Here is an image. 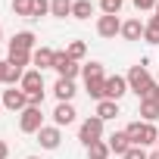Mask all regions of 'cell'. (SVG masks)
I'll return each mask as SVG.
<instances>
[{
  "label": "cell",
  "mask_w": 159,
  "mask_h": 159,
  "mask_svg": "<svg viewBox=\"0 0 159 159\" xmlns=\"http://www.w3.org/2000/svg\"><path fill=\"white\" fill-rule=\"evenodd\" d=\"M38 143H41L44 150H56V147L62 143V131H59L56 125H44V128L38 131Z\"/></svg>",
  "instance_id": "obj_8"
},
{
  "label": "cell",
  "mask_w": 159,
  "mask_h": 159,
  "mask_svg": "<svg viewBox=\"0 0 159 159\" xmlns=\"http://www.w3.org/2000/svg\"><path fill=\"white\" fill-rule=\"evenodd\" d=\"M0 106H3V103H0Z\"/></svg>",
  "instance_id": "obj_41"
},
{
  "label": "cell",
  "mask_w": 159,
  "mask_h": 159,
  "mask_svg": "<svg viewBox=\"0 0 159 159\" xmlns=\"http://www.w3.org/2000/svg\"><path fill=\"white\" fill-rule=\"evenodd\" d=\"M109 143H103V140H97V143H91L88 147V159H109Z\"/></svg>",
  "instance_id": "obj_24"
},
{
  "label": "cell",
  "mask_w": 159,
  "mask_h": 159,
  "mask_svg": "<svg viewBox=\"0 0 159 159\" xmlns=\"http://www.w3.org/2000/svg\"><path fill=\"white\" fill-rule=\"evenodd\" d=\"M150 159H159V150H156V153H150Z\"/></svg>",
  "instance_id": "obj_36"
},
{
  "label": "cell",
  "mask_w": 159,
  "mask_h": 159,
  "mask_svg": "<svg viewBox=\"0 0 159 159\" xmlns=\"http://www.w3.org/2000/svg\"><path fill=\"white\" fill-rule=\"evenodd\" d=\"M156 16H159V3H156Z\"/></svg>",
  "instance_id": "obj_38"
},
{
  "label": "cell",
  "mask_w": 159,
  "mask_h": 159,
  "mask_svg": "<svg viewBox=\"0 0 159 159\" xmlns=\"http://www.w3.org/2000/svg\"><path fill=\"white\" fill-rule=\"evenodd\" d=\"M53 94H56V100H59V103H72V97H75L78 91H75V81H72V78H56Z\"/></svg>",
  "instance_id": "obj_11"
},
{
  "label": "cell",
  "mask_w": 159,
  "mask_h": 159,
  "mask_svg": "<svg viewBox=\"0 0 159 159\" xmlns=\"http://www.w3.org/2000/svg\"><path fill=\"white\" fill-rule=\"evenodd\" d=\"M66 53H69L75 62H81V59L88 56V44H84V41H72V44L66 47Z\"/></svg>",
  "instance_id": "obj_25"
},
{
  "label": "cell",
  "mask_w": 159,
  "mask_h": 159,
  "mask_svg": "<svg viewBox=\"0 0 159 159\" xmlns=\"http://www.w3.org/2000/svg\"><path fill=\"white\" fill-rule=\"evenodd\" d=\"M22 75H25V69L7 62V84H10V88H16V81H22Z\"/></svg>",
  "instance_id": "obj_28"
},
{
  "label": "cell",
  "mask_w": 159,
  "mask_h": 159,
  "mask_svg": "<svg viewBox=\"0 0 159 159\" xmlns=\"http://www.w3.org/2000/svg\"><path fill=\"white\" fill-rule=\"evenodd\" d=\"M50 13H53L56 19L72 16V0H50Z\"/></svg>",
  "instance_id": "obj_21"
},
{
  "label": "cell",
  "mask_w": 159,
  "mask_h": 159,
  "mask_svg": "<svg viewBox=\"0 0 159 159\" xmlns=\"http://www.w3.org/2000/svg\"><path fill=\"white\" fill-rule=\"evenodd\" d=\"M19 88L31 97V94H44V75L34 69V72H25L22 75V81H19Z\"/></svg>",
  "instance_id": "obj_10"
},
{
  "label": "cell",
  "mask_w": 159,
  "mask_h": 159,
  "mask_svg": "<svg viewBox=\"0 0 159 159\" xmlns=\"http://www.w3.org/2000/svg\"><path fill=\"white\" fill-rule=\"evenodd\" d=\"M75 106L72 103H56V109H53V125L56 128H62V125H72L75 122Z\"/></svg>",
  "instance_id": "obj_13"
},
{
  "label": "cell",
  "mask_w": 159,
  "mask_h": 159,
  "mask_svg": "<svg viewBox=\"0 0 159 159\" xmlns=\"http://www.w3.org/2000/svg\"><path fill=\"white\" fill-rule=\"evenodd\" d=\"M0 103H3L10 112H22L28 106V94L22 88H10V91H3V100H0Z\"/></svg>",
  "instance_id": "obj_6"
},
{
  "label": "cell",
  "mask_w": 159,
  "mask_h": 159,
  "mask_svg": "<svg viewBox=\"0 0 159 159\" xmlns=\"http://www.w3.org/2000/svg\"><path fill=\"white\" fill-rule=\"evenodd\" d=\"M128 94V78H122V75H112V78H106V91H103V100H122Z\"/></svg>",
  "instance_id": "obj_7"
},
{
  "label": "cell",
  "mask_w": 159,
  "mask_h": 159,
  "mask_svg": "<svg viewBox=\"0 0 159 159\" xmlns=\"http://www.w3.org/2000/svg\"><path fill=\"white\" fill-rule=\"evenodd\" d=\"M156 81H159V72H156Z\"/></svg>",
  "instance_id": "obj_39"
},
{
  "label": "cell",
  "mask_w": 159,
  "mask_h": 159,
  "mask_svg": "<svg viewBox=\"0 0 159 159\" xmlns=\"http://www.w3.org/2000/svg\"><path fill=\"white\" fill-rule=\"evenodd\" d=\"M53 56H56V50H50V47H38V50L31 53V66H38V72L53 69Z\"/></svg>",
  "instance_id": "obj_14"
},
{
  "label": "cell",
  "mask_w": 159,
  "mask_h": 159,
  "mask_svg": "<svg viewBox=\"0 0 159 159\" xmlns=\"http://www.w3.org/2000/svg\"><path fill=\"white\" fill-rule=\"evenodd\" d=\"M109 150H112L116 156H125V153L131 150V140H128V134H125V131H116V134L109 137Z\"/></svg>",
  "instance_id": "obj_16"
},
{
  "label": "cell",
  "mask_w": 159,
  "mask_h": 159,
  "mask_svg": "<svg viewBox=\"0 0 159 159\" xmlns=\"http://www.w3.org/2000/svg\"><path fill=\"white\" fill-rule=\"evenodd\" d=\"M7 62H10V66H19V69H25V66H31V53H25V50H10Z\"/></svg>",
  "instance_id": "obj_22"
},
{
  "label": "cell",
  "mask_w": 159,
  "mask_h": 159,
  "mask_svg": "<svg viewBox=\"0 0 159 159\" xmlns=\"http://www.w3.org/2000/svg\"><path fill=\"white\" fill-rule=\"evenodd\" d=\"M44 128V112H41V106H25L22 112H19V131L22 134H38Z\"/></svg>",
  "instance_id": "obj_2"
},
{
  "label": "cell",
  "mask_w": 159,
  "mask_h": 159,
  "mask_svg": "<svg viewBox=\"0 0 159 159\" xmlns=\"http://www.w3.org/2000/svg\"><path fill=\"white\" fill-rule=\"evenodd\" d=\"M122 159H150V153H147V147H131Z\"/></svg>",
  "instance_id": "obj_32"
},
{
  "label": "cell",
  "mask_w": 159,
  "mask_h": 159,
  "mask_svg": "<svg viewBox=\"0 0 159 159\" xmlns=\"http://www.w3.org/2000/svg\"><path fill=\"white\" fill-rule=\"evenodd\" d=\"M72 16L75 19H91L94 16V3H91V0H75V3H72Z\"/></svg>",
  "instance_id": "obj_19"
},
{
  "label": "cell",
  "mask_w": 159,
  "mask_h": 159,
  "mask_svg": "<svg viewBox=\"0 0 159 159\" xmlns=\"http://www.w3.org/2000/svg\"><path fill=\"white\" fill-rule=\"evenodd\" d=\"M125 78H128V91H134L137 97H140V94H143V91H147V88L153 84V75H150V69H147L143 62L131 66V72H128Z\"/></svg>",
  "instance_id": "obj_3"
},
{
  "label": "cell",
  "mask_w": 159,
  "mask_h": 159,
  "mask_svg": "<svg viewBox=\"0 0 159 159\" xmlns=\"http://www.w3.org/2000/svg\"><path fill=\"white\" fill-rule=\"evenodd\" d=\"M94 116H97V119H103V122H109V119H116V116H119V103H116V100H100Z\"/></svg>",
  "instance_id": "obj_17"
},
{
  "label": "cell",
  "mask_w": 159,
  "mask_h": 159,
  "mask_svg": "<svg viewBox=\"0 0 159 159\" xmlns=\"http://www.w3.org/2000/svg\"><path fill=\"white\" fill-rule=\"evenodd\" d=\"M78 140H81L84 147H91V143L103 140V119H97V116L84 119V122H81V128H78Z\"/></svg>",
  "instance_id": "obj_4"
},
{
  "label": "cell",
  "mask_w": 159,
  "mask_h": 159,
  "mask_svg": "<svg viewBox=\"0 0 159 159\" xmlns=\"http://www.w3.org/2000/svg\"><path fill=\"white\" fill-rule=\"evenodd\" d=\"M34 31H19V34H13V41H10V50H25V53H34L38 47H34Z\"/></svg>",
  "instance_id": "obj_12"
},
{
  "label": "cell",
  "mask_w": 159,
  "mask_h": 159,
  "mask_svg": "<svg viewBox=\"0 0 159 159\" xmlns=\"http://www.w3.org/2000/svg\"><path fill=\"white\" fill-rule=\"evenodd\" d=\"M143 41L147 44H159V16H150V22L143 28Z\"/></svg>",
  "instance_id": "obj_20"
},
{
  "label": "cell",
  "mask_w": 159,
  "mask_h": 159,
  "mask_svg": "<svg viewBox=\"0 0 159 159\" xmlns=\"http://www.w3.org/2000/svg\"><path fill=\"white\" fill-rule=\"evenodd\" d=\"M131 3H134L137 10H156V3H159V0H131Z\"/></svg>",
  "instance_id": "obj_33"
},
{
  "label": "cell",
  "mask_w": 159,
  "mask_h": 159,
  "mask_svg": "<svg viewBox=\"0 0 159 159\" xmlns=\"http://www.w3.org/2000/svg\"><path fill=\"white\" fill-rule=\"evenodd\" d=\"M84 88H88V94L100 103V100H103V91H106V75H100V78H88Z\"/></svg>",
  "instance_id": "obj_18"
},
{
  "label": "cell",
  "mask_w": 159,
  "mask_h": 159,
  "mask_svg": "<svg viewBox=\"0 0 159 159\" xmlns=\"http://www.w3.org/2000/svg\"><path fill=\"white\" fill-rule=\"evenodd\" d=\"M7 156H10V143H7V140H0V159H7Z\"/></svg>",
  "instance_id": "obj_35"
},
{
  "label": "cell",
  "mask_w": 159,
  "mask_h": 159,
  "mask_svg": "<svg viewBox=\"0 0 159 159\" xmlns=\"http://www.w3.org/2000/svg\"><path fill=\"white\" fill-rule=\"evenodd\" d=\"M140 119H143V122H156V119H159V103L140 100Z\"/></svg>",
  "instance_id": "obj_23"
},
{
  "label": "cell",
  "mask_w": 159,
  "mask_h": 159,
  "mask_svg": "<svg viewBox=\"0 0 159 159\" xmlns=\"http://www.w3.org/2000/svg\"><path fill=\"white\" fill-rule=\"evenodd\" d=\"M122 7H125V0H100L103 16H119V13H122Z\"/></svg>",
  "instance_id": "obj_27"
},
{
  "label": "cell",
  "mask_w": 159,
  "mask_h": 159,
  "mask_svg": "<svg viewBox=\"0 0 159 159\" xmlns=\"http://www.w3.org/2000/svg\"><path fill=\"white\" fill-rule=\"evenodd\" d=\"M81 72H84V81H88V78H100V75H103V66H100V62H84Z\"/></svg>",
  "instance_id": "obj_29"
},
{
  "label": "cell",
  "mask_w": 159,
  "mask_h": 159,
  "mask_svg": "<svg viewBox=\"0 0 159 159\" xmlns=\"http://www.w3.org/2000/svg\"><path fill=\"white\" fill-rule=\"evenodd\" d=\"M140 100H150V103H159V81H153L143 94H140Z\"/></svg>",
  "instance_id": "obj_30"
},
{
  "label": "cell",
  "mask_w": 159,
  "mask_h": 159,
  "mask_svg": "<svg viewBox=\"0 0 159 159\" xmlns=\"http://www.w3.org/2000/svg\"><path fill=\"white\" fill-rule=\"evenodd\" d=\"M125 134H128L131 147H150V143H159V131H156L153 122H131V125L125 128Z\"/></svg>",
  "instance_id": "obj_1"
},
{
  "label": "cell",
  "mask_w": 159,
  "mask_h": 159,
  "mask_svg": "<svg viewBox=\"0 0 159 159\" xmlns=\"http://www.w3.org/2000/svg\"><path fill=\"white\" fill-rule=\"evenodd\" d=\"M97 34H100V38H116V34H122V19H119V16H100V19H97Z\"/></svg>",
  "instance_id": "obj_9"
},
{
  "label": "cell",
  "mask_w": 159,
  "mask_h": 159,
  "mask_svg": "<svg viewBox=\"0 0 159 159\" xmlns=\"http://www.w3.org/2000/svg\"><path fill=\"white\" fill-rule=\"evenodd\" d=\"M0 41H3V25H0Z\"/></svg>",
  "instance_id": "obj_37"
},
{
  "label": "cell",
  "mask_w": 159,
  "mask_h": 159,
  "mask_svg": "<svg viewBox=\"0 0 159 159\" xmlns=\"http://www.w3.org/2000/svg\"><path fill=\"white\" fill-rule=\"evenodd\" d=\"M143 28H147V25H143L140 19H128V22H122V38H125V41H140V38H143Z\"/></svg>",
  "instance_id": "obj_15"
},
{
  "label": "cell",
  "mask_w": 159,
  "mask_h": 159,
  "mask_svg": "<svg viewBox=\"0 0 159 159\" xmlns=\"http://www.w3.org/2000/svg\"><path fill=\"white\" fill-rule=\"evenodd\" d=\"M0 84H7V59H0Z\"/></svg>",
  "instance_id": "obj_34"
},
{
  "label": "cell",
  "mask_w": 159,
  "mask_h": 159,
  "mask_svg": "<svg viewBox=\"0 0 159 159\" xmlns=\"http://www.w3.org/2000/svg\"><path fill=\"white\" fill-rule=\"evenodd\" d=\"M13 13L22 16V19H31V13H34V0H13Z\"/></svg>",
  "instance_id": "obj_26"
},
{
  "label": "cell",
  "mask_w": 159,
  "mask_h": 159,
  "mask_svg": "<svg viewBox=\"0 0 159 159\" xmlns=\"http://www.w3.org/2000/svg\"><path fill=\"white\" fill-rule=\"evenodd\" d=\"M28 159H38V156H28Z\"/></svg>",
  "instance_id": "obj_40"
},
{
  "label": "cell",
  "mask_w": 159,
  "mask_h": 159,
  "mask_svg": "<svg viewBox=\"0 0 159 159\" xmlns=\"http://www.w3.org/2000/svg\"><path fill=\"white\" fill-rule=\"evenodd\" d=\"M53 69H56L59 78H72V81H75V75L81 72V66H78L66 50H56V56H53Z\"/></svg>",
  "instance_id": "obj_5"
},
{
  "label": "cell",
  "mask_w": 159,
  "mask_h": 159,
  "mask_svg": "<svg viewBox=\"0 0 159 159\" xmlns=\"http://www.w3.org/2000/svg\"><path fill=\"white\" fill-rule=\"evenodd\" d=\"M50 13V0H34V13H31V19H41V16H47Z\"/></svg>",
  "instance_id": "obj_31"
}]
</instances>
